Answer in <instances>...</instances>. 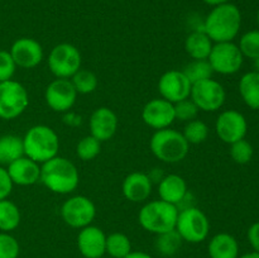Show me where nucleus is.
Wrapping results in <instances>:
<instances>
[{
  "mask_svg": "<svg viewBox=\"0 0 259 258\" xmlns=\"http://www.w3.org/2000/svg\"><path fill=\"white\" fill-rule=\"evenodd\" d=\"M184 137L189 144L204 143L209 137V126L199 119L187 121L184 131Z\"/></svg>",
  "mask_w": 259,
  "mask_h": 258,
  "instance_id": "nucleus-31",
  "label": "nucleus"
},
{
  "mask_svg": "<svg viewBox=\"0 0 259 258\" xmlns=\"http://www.w3.org/2000/svg\"><path fill=\"white\" fill-rule=\"evenodd\" d=\"M116 129H118V116L111 109L101 106L91 114V136L95 137L99 142H105L113 138Z\"/></svg>",
  "mask_w": 259,
  "mask_h": 258,
  "instance_id": "nucleus-18",
  "label": "nucleus"
},
{
  "mask_svg": "<svg viewBox=\"0 0 259 258\" xmlns=\"http://www.w3.org/2000/svg\"><path fill=\"white\" fill-rule=\"evenodd\" d=\"M179 207L163 200L149 201L139 210L138 220L142 228L154 234L169 232L176 228Z\"/></svg>",
  "mask_w": 259,
  "mask_h": 258,
  "instance_id": "nucleus-4",
  "label": "nucleus"
},
{
  "mask_svg": "<svg viewBox=\"0 0 259 258\" xmlns=\"http://www.w3.org/2000/svg\"><path fill=\"white\" fill-rule=\"evenodd\" d=\"M13 181L10 179L8 169L0 166V200L8 199L13 190Z\"/></svg>",
  "mask_w": 259,
  "mask_h": 258,
  "instance_id": "nucleus-38",
  "label": "nucleus"
},
{
  "mask_svg": "<svg viewBox=\"0 0 259 258\" xmlns=\"http://www.w3.org/2000/svg\"><path fill=\"white\" fill-rule=\"evenodd\" d=\"M210 258H238L239 257V244L238 240L229 233H219L210 239Z\"/></svg>",
  "mask_w": 259,
  "mask_h": 258,
  "instance_id": "nucleus-22",
  "label": "nucleus"
},
{
  "mask_svg": "<svg viewBox=\"0 0 259 258\" xmlns=\"http://www.w3.org/2000/svg\"><path fill=\"white\" fill-rule=\"evenodd\" d=\"M212 46V40L207 37L204 30L190 33L185 40V50L194 60H207Z\"/></svg>",
  "mask_w": 259,
  "mask_h": 258,
  "instance_id": "nucleus-23",
  "label": "nucleus"
},
{
  "mask_svg": "<svg viewBox=\"0 0 259 258\" xmlns=\"http://www.w3.org/2000/svg\"><path fill=\"white\" fill-rule=\"evenodd\" d=\"M239 93L243 101L250 109L259 110V73L250 71L244 73L239 81Z\"/></svg>",
  "mask_w": 259,
  "mask_h": 258,
  "instance_id": "nucleus-25",
  "label": "nucleus"
},
{
  "mask_svg": "<svg viewBox=\"0 0 259 258\" xmlns=\"http://www.w3.org/2000/svg\"><path fill=\"white\" fill-rule=\"evenodd\" d=\"M175 229L185 242L200 243L204 242L209 235L210 222L199 207L187 206L179 211Z\"/></svg>",
  "mask_w": 259,
  "mask_h": 258,
  "instance_id": "nucleus-6",
  "label": "nucleus"
},
{
  "mask_svg": "<svg viewBox=\"0 0 259 258\" xmlns=\"http://www.w3.org/2000/svg\"><path fill=\"white\" fill-rule=\"evenodd\" d=\"M182 72L186 75V77L189 78L190 82L195 83L197 82V81L211 78L214 71H212L211 66H210L209 61L207 60H194L192 62H190L189 65L185 66Z\"/></svg>",
  "mask_w": 259,
  "mask_h": 258,
  "instance_id": "nucleus-29",
  "label": "nucleus"
},
{
  "mask_svg": "<svg viewBox=\"0 0 259 258\" xmlns=\"http://www.w3.org/2000/svg\"><path fill=\"white\" fill-rule=\"evenodd\" d=\"M19 252L18 240L9 233H0V258H18Z\"/></svg>",
  "mask_w": 259,
  "mask_h": 258,
  "instance_id": "nucleus-36",
  "label": "nucleus"
},
{
  "mask_svg": "<svg viewBox=\"0 0 259 258\" xmlns=\"http://www.w3.org/2000/svg\"><path fill=\"white\" fill-rule=\"evenodd\" d=\"M257 24H258V27H259V9H258V12H257Z\"/></svg>",
  "mask_w": 259,
  "mask_h": 258,
  "instance_id": "nucleus-44",
  "label": "nucleus"
},
{
  "mask_svg": "<svg viewBox=\"0 0 259 258\" xmlns=\"http://www.w3.org/2000/svg\"><path fill=\"white\" fill-rule=\"evenodd\" d=\"M7 169L13 184L20 186H29L40 179V167L37 162L28 158L27 156L15 159L8 166Z\"/></svg>",
  "mask_w": 259,
  "mask_h": 258,
  "instance_id": "nucleus-19",
  "label": "nucleus"
},
{
  "mask_svg": "<svg viewBox=\"0 0 259 258\" xmlns=\"http://www.w3.org/2000/svg\"><path fill=\"white\" fill-rule=\"evenodd\" d=\"M238 47L244 57L250 60L259 58V29L249 30L243 34Z\"/></svg>",
  "mask_w": 259,
  "mask_h": 258,
  "instance_id": "nucleus-32",
  "label": "nucleus"
},
{
  "mask_svg": "<svg viewBox=\"0 0 259 258\" xmlns=\"http://www.w3.org/2000/svg\"><path fill=\"white\" fill-rule=\"evenodd\" d=\"M132 252L131 239L123 233H111L106 237L105 253L110 255V258H124Z\"/></svg>",
  "mask_w": 259,
  "mask_h": 258,
  "instance_id": "nucleus-27",
  "label": "nucleus"
},
{
  "mask_svg": "<svg viewBox=\"0 0 259 258\" xmlns=\"http://www.w3.org/2000/svg\"><path fill=\"white\" fill-rule=\"evenodd\" d=\"M24 156L23 138L14 134H5L0 137V164L9 166L15 159Z\"/></svg>",
  "mask_w": 259,
  "mask_h": 258,
  "instance_id": "nucleus-24",
  "label": "nucleus"
},
{
  "mask_svg": "<svg viewBox=\"0 0 259 258\" xmlns=\"http://www.w3.org/2000/svg\"><path fill=\"white\" fill-rule=\"evenodd\" d=\"M207 61L214 72L233 75L242 68L244 56L240 52L238 45L233 42H222L212 46Z\"/></svg>",
  "mask_w": 259,
  "mask_h": 258,
  "instance_id": "nucleus-10",
  "label": "nucleus"
},
{
  "mask_svg": "<svg viewBox=\"0 0 259 258\" xmlns=\"http://www.w3.org/2000/svg\"><path fill=\"white\" fill-rule=\"evenodd\" d=\"M205 4L211 5V7H218V5L225 4V3H229V0H202Z\"/></svg>",
  "mask_w": 259,
  "mask_h": 258,
  "instance_id": "nucleus-41",
  "label": "nucleus"
},
{
  "mask_svg": "<svg viewBox=\"0 0 259 258\" xmlns=\"http://www.w3.org/2000/svg\"><path fill=\"white\" fill-rule=\"evenodd\" d=\"M101 258H105V257H101ZM109 258H110V257H109Z\"/></svg>",
  "mask_w": 259,
  "mask_h": 258,
  "instance_id": "nucleus-45",
  "label": "nucleus"
},
{
  "mask_svg": "<svg viewBox=\"0 0 259 258\" xmlns=\"http://www.w3.org/2000/svg\"><path fill=\"white\" fill-rule=\"evenodd\" d=\"M24 156L37 163H45L58 154L60 139L57 133L48 125H34L28 129L23 138Z\"/></svg>",
  "mask_w": 259,
  "mask_h": 258,
  "instance_id": "nucleus-3",
  "label": "nucleus"
},
{
  "mask_svg": "<svg viewBox=\"0 0 259 258\" xmlns=\"http://www.w3.org/2000/svg\"><path fill=\"white\" fill-rule=\"evenodd\" d=\"M15 68L17 65L9 51H0V82L12 80L13 75L15 73Z\"/></svg>",
  "mask_w": 259,
  "mask_h": 258,
  "instance_id": "nucleus-37",
  "label": "nucleus"
},
{
  "mask_svg": "<svg viewBox=\"0 0 259 258\" xmlns=\"http://www.w3.org/2000/svg\"><path fill=\"white\" fill-rule=\"evenodd\" d=\"M73 88L77 91V94H91L98 88V77L93 71L89 70H78L75 75L71 77Z\"/></svg>",
  "mask_w": 259,
  "mask_h": 258,
  "instance_id": "nucleus-30",
  "label": "nucleus"
},
{
  "mask_svg": "<svg viewBox=\"0 0 259 258\" xmlns=\"http://www.w3.org/2000/svg\"><path fill=\"white\" fill-rule=\"evenodd\" d=\"M158 194L161 200L177 206L184 201L187 195L186 181L179 175H167L159 181Z\"/></svg>",
  "mask_w": 259,
  "mask_h": 258,
  "instance_id": "nucleus-21",
  "label": "nucleus"
},
{
  "mask_svg": "<svg viewBox=\"0 0 259 258\" xmlns=\"http://www.w3.org/2000/svg\"><path fill=\"white\" fill-rule=\"evenodd\" d=\"M190 99L196 104L199 110L217 111L224 105L227 93L222 83L214 78H206L192 83Z\"/></svg>",
  "mask_w": 259,
  "mask_h": 258,
  "instance_id": "nucleus-9",
  "label": "nucleus"
},
{
  "mask_svg": "<svg viewBox=\"0 0 259 258\" xmlns=\"http://www.w3.org/2000/svg\"><path fill=\"white\" fill-rule=\"evenodd\" d=\"M10 55L15 65L22 68H33L43 60V48L33 38H18L10 47Z\"/></svg>",
  "mask_w": 259,
  "mask_h": 258,
  "instance_id": "nucleus-15",
  "label": "nucleus"
},
{
  "mask_svg": "<svg viewBox=\"0 0 259 258\" xmlns=\"http://www.w3.org/2000/svg\"><path fill=\"white\" fill-rule=\"evenodd\" d=\"M106 235L100 228L88 225L78 233L77 247L85 258H101L105 254Z\"/></svg>",
  "mask_w": 259,
  "mask_h": 258,
  "instance_id": "nucleus-17",
  "label": "nucleus"
},
{
  "mask_svg": "<svg viewBox=\"0 0 259 258\" xmlns=\"http://www.w3.org/2000/svg\"><path fill=\"white\" fill-rule=\"evenodd\" d=\"M242 25L239 8L230 3L218 5L207 14L204 22V32L215 43L233 42Z\"/></svg>",
  "mask_w": 259,
  "mask_h": 258,
  "instance_id": "nucleus-1",
  "label": "nucleus"
},
{
  "mask_svg": "<svg viewBox=\"0 0 259 258\" xmlns=\"http://www.w3.org/2000/svg\"><path fill=\"white\" fill-rule=\"evenodd\" d=\"M255 62V71L259 73V58H257V60H254Z\"/></svg>",
  "mask_w": 259,
  "mask_h": 258,
  "instance_id": "nucleus-43",
  "label": "nucleus"
},
{
  "mask_svg": "<svg viewBox=\"0 0 259 258\" xmlns=\"http://www.w3.org/2000/svg\"><path fill=\"white\" fill-rule=\"evenodd\" d=\"M144 123L154 129L169 128L175 121V105L164 99H153L144 105L142 111Z\"/></svg>",
  "mask_w": 259,
  "mask_h": 258,
  "instance_id": "nucleus-16",
  "label": "nucleus"
},
{
  "mask_svg": "<svg viewBox=\"0 0 259 258\" xmlns=\"http://www.w3.org/2000/svg\"><path fill=\"white\" fill-rule=\"evenodd\" d=\"M253 153H254L253 146L249 142L245 141V139H240V141H237L230 144V156H232L233 161L235 163H248L253 158Z\"/></svg>",
  "mask_w": 259,
  "mask_h": 258,
  "instance_id": "nucleus-34",
  "label": "nucleus"
},
{
  "mask_svg": "<svg viewBox=\"0 0 259 258\" xmlns=\"http://www.w3.org/2000/svg\"><path fill=\"white\" fill-rule=\"evenodd\" d=\"M175 105V118L182 121H190L196 119L197 114H199V108L196 104L191 100L190 98L185 99V100L179 101V103L174 104Z\"/></svg>",
  "mask_w": 259,
  "mask_h": 258,
  "instance_id": "nucleus-35",
  "label": "nucleus"
},
{
  "mask_svg": "<svg viewBox=\"0 0 259 258\" xmlns=\"http://www.w3.org/2000/svg\"><path fill=\"white\" fill-rule=\"evenodd\" d=\"M20 223V211L10 200H0V230L9 233L18 228Z\"/></svg>",
  "mask_w": 259,
  "mask_h": 258,
  "instance_id": "nucleus-26",
  "label": "nucleus"
},
{
  "mask_svg": "<svg viewBox=\"0 0 259 258\" xmlns=\"http://www.w3.org/2000/svg\"><path fill=\"white\" fill-rule=\"evenodd\" d=\"M181 235L177 233L176 229L169 230V232L162 233L157 235L156 239V249L162 255H174L179 252L182 245Z\"/></svg>",
  "mask_w": 259,
  "mask_h": 258,
  "instance_id": "nucleus-28",
  "label": "nucleus"
},
{
  "mask_svg": "<svg viewBox=\"0 0 259 258\" xmlns=\"http://www.w3.org/2000/svg\"><path fill=\"white\" fill-rule=\"evenodd\" d=\"M192 83L182 71L171 70L164 72L158 81V91L162 99L176 104L190 98Z\"/></svg>",
  "mask_w": 259,
  "mask_h": 258,
  "instance_id": "nucleus-12",
  "label": "nucleus"
},
{
  "mask_svg": "<svg viewBox=\"0 0 259 258\" xmlns=\"http://www.w3.org/2000/svg\"><path fill=\"white\" fill-rule=\"evenodd\" d=\"M81 53L71 43H60L48 56V67L57 78H70L81 68Z\"/></svg>",
  "mask_w": 259,
  "mask_h": 258,
  "instance_id": "nucleus-8",
  "label": "nucleus"
},
{
  "mask_svg": "<svg viewBox=\"0 0 259 258\" xmlns=\"http://www.w3.org/2000/svg\"><path fill=\"white\" fill-rule=\"evenodd\" d=\"M238 258H259V252H255V250H253V252H248L245 253V254L240 255V257Z\"/></svg>",
  "mask_w": 259,
  "mask_h": 258,
  "instance_id": "nucleus-42",
  "label": "nucleus"
},
{
  "mask_svg": "<svg viewBox=\"0 0 259 258\" xmlns=\"http://www.w3.org/2000/svg\"><path fill=\"white\" fill-rule=\"evenodd\" d=\"M152 192L151 176L144 172H133L128 175L123 182V194L132 202H142L149 197Z\"/></svg>",
  "mask_w": 259,
  "mask_h": 258,
  "instance_id": "nucleus-20",
  "label": "nucleus"
},
{
  "mask_svg": "<svg viewBox=\"0 0 259 258\" xmlns=\"http://www.w3.org/2000/svg\"><path fill=\"white\" fill-rule=\"evenodd\" d=\"M124 258H152V257L144 252H139V250L133 252V250H132V252L129 253V254H126Z\"/></svg>",
  "mask_w": 259,
  "mask_h": 258,
  "instance_id": "nucleus-40",
  "label": "nucleus"
},
{
  "mask_svg": "<svg viewBox=\"0 0 259 258\" xmlns=\"http://www.w3.org/2000/svg\"><path fill=\"white\" fill-rule=\"evenodd\" d=\"M45 98L53 111L63 113L73 106L77 98V91L68 78H56L46 89Z\"/></svg>",
  "mask_w": 259,
  "mask_h": 258,
  "instance_id": "nucleus-14",
  "label": "nucleus"
},
{
  "mask_svg": "<svg viewBox=\"0 0 259 258\" xmlns=\"http://www.w3.org/2000/svg\"><path fill=\"white\" fill-rule=\"evenodd\" d=\"M215 131L224 143L232 144L244 139L248 131L247 119L237 110H225L218 116Z\"/></svg>",
  "mask_w": 259,
  "mask_h": 258,
  "instance_id": "nucleus-13",
  "label": "nucleus"
},
{
  "mask_svg": "<svg viewBox=\"0 0 259 258\" xmlns=\"http://www.w3.org/2000/svg\"><path fill=\"white\" fill-rule=\"evenodd\" d=\"M151 151L159 161L177 163L189 153V146L184 134L171 128L158 129L151 138Z\"/></svg>",
  "mask_w": 259,
  "mask_h": 258,
  "instance_id": "nucleus-5",
  "label": "nucleus"
},
{
  "mask_svg": "<svg viewBox=\"0 0 259 258\" xmlns=\"http://www.w3.org/2000/svg\"><path fill=\"white\" fill-rule=\"evenodd\" d=\"M40 181L56 194H70L78 186L80 176L75 164L65 157L56 156L42 163Z\"/></svg>",
  "mask_w": 259,
  "mask_h": 258,
  "instance_id": "nucleus-2",
  "label": "nucleus"
},
{
  "mask_svg": "<svg viewBox=\"0 0 259 258\" xmlns=\"http://www.w3.org/2000/svg\"><path fill=\"white\" fill-rule=\"evenodd\" d=\"M248 240H249V244L252 245L253 250L259 252V222L250 225L248 229Z\"/></svg>",
  "mask_w": 259,
  "mask_h": 258,
  "instance_id": "nucleus-39",
  "label": "nucleus"
},
{
  "mask_svg": "<svg viewBox=\"0 0 259 258\" xmlns=\"http://www.w3.org/2000/svg\"><path fill=\"white\" fill-rule=\"evenodd\" d=\"M101 149V142H99L95 137L86 136L77 143L76 147V153L82 161H91L95 158Z\"/></svg>",
  "mask_w": 259,
  "mask_h": 258,
  "instance_id": "nucleus-33",
  "label": "nucleus"
},
{
  "mask_svg": "<svg viewBox=\"0 0 259 258\" xmlns=\"http://www.w3.org/2000/svg\"><path fill=\"white\" fill-rule=\"evenodd\" d=\"M29 104L24 86L14 80L0 82V118L12 120L18 118Z\"/></svg>",
  "mask_w": 259,
  "mask_h": 258,
  "instance_id": "nucleus-7",
  "label": "nucleus"
},
{
  "mask_svg": "<svg viewBox=\"0 0 259 258\" xmlns=\"http://www.w3.org/2000/svg\"><path fill=\"white\" fill-rule=\"evenodd\" d=\"M96 215L95 204L83 195L72 196L63 202L61 207V217L63 222L72 228L88 227L93 223Z\"/></svg>",
  "mask_w": 259,
  "mask_h": 258,
  "instance_id": "nucleus-11",
  "label": "nucleus"
}]
</instances>
